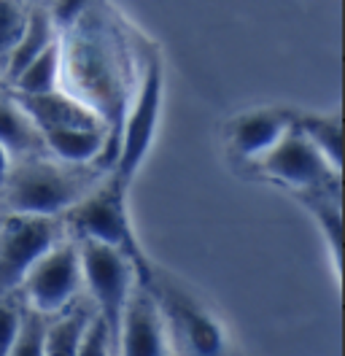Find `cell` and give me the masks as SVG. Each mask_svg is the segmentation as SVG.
Wrapping results in <instances>:
<instances>
[{
  "mask_svg": "<svg viewBox=\"0 0 345 356\" xmlns=\"http://www.w3.org/2000/svg\"><path fill=\"white\" fill-rule=\"evenodd\" d=\"M19 291L24 297L22 305L46 318L57 316L67 305H73L79 297H84V270H81L79 243L63 238L30 270Z\"/></svg>",
  "mask_w": 345,
  "mask_h": 356,
  "instance_id": "7",
  "label": "cell"
},
{
  "mask_svg": "<svg viewBox=\"0 0 345 356\" xmlns=\"http://www.w3.org/2000/svg\"><path fill=\"white\" fill-rule=\"evenodd\" d=\"M54 41H60V38H57V27L49 17V8L46 6H33L27 11V24L22 30L19 44L14 46V51H11L8 63H6V70H3L6 79L8 81L17 79L22 70L30 65L35 57H41Z\"/></svg>",
  "mask_w": 345,
  "mask_h": 356,
  "instance_id": "15",
  "label": "cell"
},
{
  "mask_svg": "<svg viewBox=\"0 0 345 356\" xmlns=\"http://www.w3.org/2000/svg\"><path fill=\"white\" fill-rule=\"evenodd\" d=\"M43 149L51 159L79 168H103L108 152V130L81 127V130H57L43 135Z\"/></svg>",
  "mask_w": 345,
  "mask_h": 356,
  "instance_id": "12",
  "label": "cell"
},
{
  "mask_svg": "<svg viewBox=\"0 0 345 356\" xmlns=\"http://www.w3.org/2000/svg\"><path fill=\"white\" fill-rule=\"evenodd\" d=\"M60 81H63V41H54L41 57H35L8 84H11V95L33 97V95H46L60 89Z\"/></svg>",
  "mask_w": 345,
  "mask_h": 356,
  "instance_id": "18",
  "label": "cell"
},
{
  "mask_svg": "<svg viewBox=\"0 0 345 356\" xmlns=\"http://www.w3.org/2000/svg\"><path fill=\"white\" fill-rule=\"evenodd\" d=\"M97 168L65 165L57 159L27 156L11 165V173L3 184V202L8 213L63 219L65 213L81 202L95 186Z\"/></svg>",
  "mask_w": 345,
  "mask_h": 356,
  "instance_id": "2",
  "label": "cell"
},
{
  "mask_svg": "<svg viewBox=\"0 0 345 356\" xmlns=\"http://www.w3.org/2000/svg\"><path fill=\"white\" fill-rule=\"evenodd\" d=\"M289 130H291V111L289 108H275V106H264V108H251V111L232 116L227 122V133L224 135H227L230 152L240 162L254 165Z\"/></svg>",
  "mask_w": 345,
  "mask_h": 356,
  "instance_id": "9",
  "label": "cell"
},
{
  "mask_svg": "<svg viewBox=\"0 0 345 356\" xmlns=\"http://www.w3.org/2000/svg\"><path fill=\"white\" fill-rule=\"evenodd\" d=\"M146 289L162 313L172 356H227V334L221 321L194 294L157 273Z\"/></svg>",
  "mask_w": 345,
  "mask_h": 356,
  "instance_id": "4",
  "label": "cell"
},
{
  "mask_svg": "<svg viewBox=\"0 0 345 356\" xmlns=\"http://www.w3.org/2000/svg\"><path fill=\"white\" fill-rule=\"evenodd\" d=\"M79 254H81V270H84L86 300L92 302L95 316L106 324L108 340L116 356L125 313H127L132 289L138 284V273L122 254L111 251L106 245L79 243Z\"/></svg>",
  "mask_w": 345,
  "mask_h": 356,
  "instance_id": "5",
  "label": "cell"
},
{
  "mask_svg": "<svg viewBox=\"0 0 345 356\" xmlns=\"http://www.w3.org/2000/svg\"><path fill=\"white\" fill-rule=\"evenodd\" d=\"M27 6L22 0H0V67L6 70V63L19 44L22 30L27 24Z\"/></svg>",
  "mask_w": 345,
  "mask_h": 356,
  "instance_id": "19",
  "label": "cell"
},
{
  "mask_svg": "<svg viewBox=\"0 0 345 356\" xmlns=\"http://www.w3.org/2000/svg\"><path fill=\"white\" fill-rule=\"evenodd\" d=\"M0 146L11 154V159H27L43 152L41 133L33 127L11 95H0Z\"/></svg>",
  "mask_w": 345,
  "mask_h": 356,
  "instance_id": "16",
  "label": "cell"
},
{
  "mask_svg": "<svg viewBox=\"0 0 345 356\" xmlns=\"http://www.w3.org/2000/svg\"><path fill=\"white\" fill-rule=\"evenodd\" d=\"M33 6H46V3H51V0H30Z\"/></svg>",
  "mask_w": 345,
  "mask_h": 356,
  "instance_id": "24",
  "label": "cell"
},
{
  "mask_svg": "<svg viewBox=\"0 0 345 356\" xmlns=\"http://www.w3.org/2000/svg\"><path fill=\"white\" fill-rule=\"evenodd\" d=\"M22 321V305L17 302V297H6L0 300V356H8L14 337L19 330Z\"/></svg>",
  "mask_w": 345,
  "mask_h": 356,
  "instance_id": "21",
  "label": "cell"
},
{
  "mask_svg": "<svg viewBox=\"0 0 345 356\" xmlns=\"http://www.w3.org/2000/svg\"><path fill=\"white\" fill-rule=\"evenodd\" d=\"M162 100H165L162 60L149 51L143 70H141V79H138V89L132 95V106H125L127 111L122 116L119 135L113 143V159H111L113 173L111 176L125 186L132 184L143 159L149 156L154 135L159 127V116H162Z\"/></svg>",
  "mask_w": 345,
  "mask_h": 356,
  "instance_id": "3",
  "label": "cell"
},
{
  "mask_svg": "<svg viewBox=\"0 0 345 356\" xmlns=\"http://www.w3.org/2000/svg\"><path fill=\"white\" fill-rule=\"evenodd\" d=\"M11 165H14V159H11V154L0 146V189H3V184H6V178H8V173H11Z\"/></svg>",
  "mask_w": 345,
  "mask_h": 356,
  "instance_id": "23",
  "label": "cell"
},
{
  "mask_svg": "<svg viewBox=\"0 0 345 356\" xmlns=\"http://www.w3.org/2000/svg\"><path fill=\"white\" fill-rule=\"evenodd\" d=\"M17 100L24 116L33 122V127L41 133H57V130H81V127H103V119L89 108L84 100H79L76 95H70L67 89H54L46 95H33V97H19L11 95Z\"/></svg>",
  "mask_w": 345,
  "mask_h": 356,
  "instance_id": "11",
  "label": "cell"
},
{
  "mask_svg": "<svg viewBox=\"0 0 345 356\" xmlns=\"http://www.w3.org/2000/svg\"><path fill=\"white\" fill-rule=\"evenodd\" d=\"M63 238L60 219L8 213L0 222V300L17 297L30 270Z\"/></svg>",
  "mask_w": 345,
  "mask_h": 356,
  "instance_id": "6",
  "label": "cell"
},
{
  "mask_svg": "<svg viewBox=\"0 0 345 356\" xmlns=\"http://www.w3.org/2000/svg\"><path fill=\"white\" fill-rule=\"evenodd\" d=\"M46 316L41 313L27 311L22 305V321L17 337H14V346L8 356H43V337H46Z\"/></svg>",
  "mask_w": 345,
  "mask_h": 356,
  "instance_id": "20",
  "label": "cell"
},
{
  "mask_svg": "<svg viewBox=\"0 0 345 356\" xmlns=\"http://www.w3.org/2000/svg\"><path fill=\"white\" fill-rule=\"evenodd\" d=\"M92 316L95 311L86 297H79L73 305H67L57 316H49L46 337H43V356H79Z\"/></svg>",
  "mask_w": 345,
  "mask_h": 356,
  "instance_id": "14",
  "label": "cell"
},
{
  "mask_svg": "<svg viewBox=\"0 0 345 356\" xmlns=\"http://www.w3.org/2000/svg\"><path fill=\"white\" fill-rule=\"evenodd\" d=\"M251 168H257L264 178L297 195L340 192V173L332 170L329 162L294 127Z\"/></svg>",
  "mask_w": 345,
  "mask_h": 356,
  "instance_id": "8",
  "label": "cell"
},
{
  "mask_svg": "<svg viewBox=\"0 0 345 356\" xmlns=\"http://www.w3.org/2000/svg\"><path fill=\"white\" fill-rule=\"evenodd\" d=\"M79 356H113L106 324H103L97 316H92L89 327H86L84 340H81V348H79Z\"/></svg>",
  "mask_w": 345,
  "mask_h": 356,
  "instance_id": "22",
  "label": "cell"
},
{
  "mask_svg": "<svg viewBox=\"0 0 345 356\" xmlns=\"http://www.w3.org/2000/svg\"><path fill=\"white\" fill-rule=\"evenodd\" d=\"M63 229L76 243H97L122 254L138 273V284L149 286L154 281V265L135 235L127 211V186L111 176L95 186L81 202H76L63 219Z\"/></svg>",
  "mask_w": 345,
  "mask_h": 356,
  "instance_id": "1",
  "label": "cell"
},
{
  "mask_svg": "<svg viewBox=\"0 0 345 356\" xmlns=\"http://www.w3.org/2000/svg\"><path fill=\"white\" fill-rule=\"evenodd\" d=\"M116 356H172L162 313L143 284H135L132 289Z\"/></svg>",
  "mask_w": 345,
  "mask_h": 356,
  "instance_id": "10",
  "label": "cell"
},
{
  "mask_svg": "<svg viewBox=\"0 0 345 356\" xmlns=\"http://www.w3.org/2000/svg\"><path fill=\"white\" fill-rule=\"evenodd\" d=\"M291 127L329 162L332 170H343V116L340 111H291Z\"/></svg>",
  "mask_w": 345,
  "mask_h": 356,
  "instance_id": "13",
  "label": "cell"
},
{
  "mask_svg": "<svg viewBox=\"0 0 345 356\" xmlns=\"http://www.w3.org/2000/svg\"><path fill=\"white\" fill-rule=\"evenodd\" d=\"M300 202L310 211L321 229L323 241L329 243L335 275L340 281V265H343V211H340V192H313V195H300Z\"/></svg>",
  "mask_w": 345,
  "mask_h": 356,
  "instance_id": "17",
  "label": "cell"
}]
</instances>
